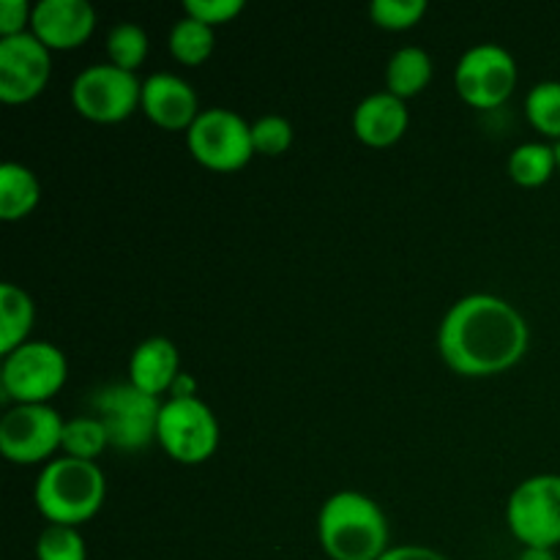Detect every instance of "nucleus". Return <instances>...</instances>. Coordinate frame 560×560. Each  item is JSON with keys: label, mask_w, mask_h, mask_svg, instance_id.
<instances>
[{"label": "nucleus", "mask_w": 560, "mask_h": 560, "mask_svg": "<svg viewBox=\"0 0 560 560\" xmlns=\"http://www.w3.org/2000/svg\"><path fill=\"white\" fill-rule=\"evenodd\" d=\"M530 328L517 306L492 293H470L448 306L438 328V350L457 375L490 377L525 355Z\"/></svg>", "instance_id": "obj_1"}, {"label": "nucleus", "mask_w": 560, "mask_h": 560, "mask_svg": "<svg viewBox=\"0 0 560 560\" xmlns=\"http://www.w3.org/2000/svg\"><path fill=\"white\" fill-rule=\"evenodd\" d=\"M317 539L331 560H381L392 550L388 520L370 495L334 492L317 514Z\"/></svg>", "instance_id": "obj_2"}, {"label": "nucleus", "mask_w": 560, "mask_h": 560, "mask_svg": "<svg viewBox=\"0 0 560 560\" xmlns=\"http://www.w3.org/2000/svg\"><path fill=\"white\" fill-rule=\"evenodd\" d=\"M107 495V479L91 459L58 457L49 459L33 487L36 509L52 525L88 523L102 509Z\"/></svg>", "instance_id": "obj_3"}, {"label": "nucleus", "mask_w": 560, "mask_h": 560, "mask_svg": "<svg viewBox=\"0 0 560 560\" xmlns=\"http://www.w3.org/2000/svg\"><path fill=\"white\" fill-rule=\"evenodd\" d=\"M162 405L159 397L137 388L131 381L102 386L91 399L93 416L109 435V446L120 452H142L156 441Z\"/></svg>", "instance_id": "obj_4"}, {"label": "nucleus", "mask_w": 560, "mask_h": 560, "mask_svg": "<svg viewBox=\"0 0 560 560\" xmlns=\"http://www.w3.org/2000/svg\"><path fill=\"white\" fill-rule=\"evenodd\" d=\"M69 377V361L52 342L27 339L16 350L3 355L0 392L5 402L49 405Z\"/></svg>", "instance_id": "obj_5"}, {"label": "nucleus", "mask_w": 560, "mask_h": 560, "mask_svg": "<svg viewBox=\"0 0 560 560\" xmlns=\"http://www.w3.org/2000/svg\"><path fill=\"white\" fill-rule=\"evenodd\" d=\"M186 145L200 164L211 170H241L255 156L252 124L235 109L208 107L186 129Z\"/></svg>", "instance_id": "obj_6"}, {"label": "nucleus", "mask_w": 560, "mask_h": 560, "mask_svg": "<svg viewBox=\"0 0 560 560\" xmlns=\"http://www.w3.org/2000/svg\"><path fill=\"white\" fill-rule=\"evenodd\" d=\"M156 441L175 463L200 465L219 448V421L200 397H170L159 416Z\"/></svg>", "instance_id": "obj_7"}, {"label": "nucleus", "mask_w": 560, "mask_h": 560, "mask_svg": "<svg viewBox=\"0 0 560 560\" xmlns=\"http://www.w3.org/2000/svg\"><path fill=\"white\" fill-rule=\"evenodd\" d=\"M506 523L525 547L560 545V474L520 481L506 503Z\"/></svg>", "instance_id": "obj_8"}, {"label": "nucleus", "mask_w": 560, "mask_h": 560, "mask_svg": "<svg viewBox=\"0 0 560 560\" xmlns=\"http://www.w3.org/2000/svg\"><path fill=\"white\" fill-rule=\"evenodd\" d=\"M142 82L135 71L115 63H93L82 69L71 82V102L77 113L98 124L124 120L140 107Z\"/></svg>", "instance_id": "obj_9"}, {"label": "nucleus", "mask_w": 560, "mask_h": 560, "mask_svg": "<svg viewBox=\"0 0 560 560\" xmlns=\"http://www.w3.org/2000/svg\"><path fill=\"white\" fill-rule=\"evenodd\" d=\"M454 85L470 107L492 109L512 96L517 85V60L495 42L474 44L459 55Z\"/></svg>", "instance_id": "obj_10"}, {"label": "nucleus", "mask_w": 560, "mask_h": 560, "mask_svg": "<svg viewBox=\"0 0 560 560\" xmlns=\"http://www.w3.org/2000/svg\"><path fill=\"white\" fill-rule=\"evenodd\" d=\"M66 419L52 405H11L0 419V452L16 465H36L52 457L63 441Z\"/></svg>", "instance_id": "obj_11"}, {"label": "nucleus", "mask_w": 560, "mask_h": 560, "mask_svg": "<svg viewBox=\"0 0 560 560\" xmlns=\"http://www.w3.org/2000/svg\"><path fill=\"white\" fill-rule=\"evenodd\" d=\"M52 49L33 31L0 36V98L9 104L31 102L52 74Z\"/></svg>", "instance_id": "obj_12"}, {"label": "nucleus", "mask_w": 560, "mask_h": 560, "mask_svg": "<svg viewBox=\"0 0 560 560\" xmlns=\"http://www.w3.org/2000/svg\"><path fill=\"white\" fill-rule=\"evenodd\" d=\"M140 107L153 124L170 131H186L202 113L191 82L173 71H153L151 77L142 80Z\"/></svg>", "instance_id": "obj_13"}, {"label": "nucleus", "mask_w": 560, "mask_h": 560, "mask_svg": "<svg viewBox=\"0 0 560 560\" xmlns=\"http://www.w3.org/2000/svg\"><path fill=\"white\" fill-rule=\"evenodd\" d=\"M96 27V9L88 0H38L33 3L31 31L49 49H74Z\"/></svg>", "instance_id": "obj_14"}, {"label": "nucleus", "mask_w": 560, "mask_h": 560, "mask_svg": "<svg viewBox=\"0 0 560 560\" xmlns=\"http://www.w3.org/2000/svg\"><path fill=\"white\" fill-rule=\"evenodd\" d=\"M410 113L405 98L388 91H375L353 109V131L361 142L372 148L394 145L408 131Z\"/></svg>", "instance_id": "obj_15"}, {"label": "nucleus", "mask_w": 560, "mask_h": 560, "mask_svg": "<svg viewBox=\"0 0 560 560\" xmlns=\"http://www.w3.org/2000/svg\"><path fill=\"white\" fill-rule=\"evenodd\" d=\"M180 355L178 345L167 337H148L131 350L129 359V381L142 392L162 397L164 392H173L178 383Z\"/></svg>", "instance_id": "obj_16"}, {"label": "nucleus", "mask_w": 560, "mask_h": 560, "mask_svg": "<svg viewBox=\"0 0 560 560\" xmlns=\"http://www.w3.org/2000/svg\"><path fill=\"white\" fill-rule=\"evenodd\" d=\"M42 200V184L36 173L20 162L0 164V219L16 222L27 217Z\"/></svg>", "instance_id": "obj_17"}, {"label": "nucleus", "mask_w": 560, "mask_h": 560, "mask_svg": "<svg viewBox=\"0 0 560 560\" xmlns=\"http://www.w3.org/2000/svg\"><path fill=\"white\" fill-rule=\"evenodd\" d=\"M33 320H36V306L31 295L14 282L0 284V353L5 355L27 342Z\"/></svg>", "instance_id": "obj_18"}, {"label": "nucleus", "mask_w": 560, "mask_h": 560, "mask_svg": "<svg viewBox=\"0 0 560 560\" xmlns=\"http://www.w3.org/2000/svg\"><path fill=\"white\" fill-rule=\"evenodd\" d=\"M432 80V58L424 47H399L388 58L386 91L399 98H410L424 91Z\"/></svg>", "instance_id": "obj_19"}, {"label": "nucleus", "mask_w": 560, "mask_h": 560, "mask_svg": "<svg viewBox=\"0 0 560 560\" xmlns=\"http://www.w3.org/2000/svg\"><path fill=\"white\" fill-rule=\"evenodd\" d=\"M167 44L175 60H180V63L186 66H197L213 52V47H217V33H213V27L206 25V22L184 14L180 20L173 22V27H170Z\"/></svg>", "instance_id": "obj_20"}, {"label": "nucleus", "mask_w": 560, "mask_h": 560, "mask_svg": "<svg viewBox=\"0 0 560 560\" xmlns=\"http://www.w3.org/2000/svg\"><path fill=\"white\" fill-rule=\"evenodd\" d=\"M558 170L556 145L547 142H523L509 153V175L520 186H541Z\"/></svg>", "instance_id": "obj_21"}, {"label": "nucleus", "mask_w": 560, "mask_h": 560, "mask_svg": "<svg viewBox=\"0 0 560 560\" xmlns=\"http://www.w3.org/2000/svg\"><path fill=\"white\" fill-rule=\"evenodd\" d=\"M107 446L109 435L96 416H74V419L66 421L63 441H60V448H63L66 457L96 463V457Z\"/></svg>", "instance_id": "obj_22"}, {"label": "nucleus", "mask_w": 560, "mask_h": 560, "mask_svg": "<svg viewBox=\"0 0 560 560\" xmlns=\"http://www.w3.org/2000/svg\"><path fill=\"white\" fill-rule=\"evenodd\" d=\"M148 33L137 22H118L107 33V55L109 63L120 66L126 71H135L148 58Z\"/></svg>", "instance_id": "obj_23"}, {"label": "nucleus", "mask_w": 560, "mask_h": 560, "mask_svg": "<svg viewBox=\"0 0 560 560\" xmlns=\"http://www.w3.org/2000/svg\"><path fill=\"white\" fill-rule=\"evenodd\" d=\"M528 120L545 137L560 140V80H541L525 96Z\"/></svg>", "instance_id": "obj_24"}, {"label": "nucleus", "mask_w": 560, "mask_h": 560, "mask_svg": "<svg viewBox=\"0 0 560 560\" xmlns=\"http://www.w3.org/2000/svg\"><path fill=\"white\" fill-rule=\"evenodd\" d=\"M36 560H88L85 536L74 525H52L38 534Z\"/></svg>", "instance_id": "obj_25"}, {"label": "nucleus", "mask_w": 560, "mask_h": 560, "mask_svg": "<svg viewBox=\"0 0 560 560\" xmlns=\"http://www.w3.org/2000/svg\"><path fill=\"white\" fill-rule=\"evenodd\" d=\"M427 9H430L427 0H372L370 16L375 25L386 27V31H408V27L419 25Z\"/></svg>", "instance_id": "obj_26"}, {"label": "nucleus", "mask_w": 560, "mask_h": 560, "mask_svg": "<svg viewBox=\"0 0 560 560\" xmlns=\"http://www.w3.org/2000/svg\"><path fill=\"white\" fill-rule=\"evenodd\" d=\"M255 151L266 156H279L293 145V124L284 115H262L252 124Z\"/></svg>", "instance_id": "obj_27"}, {"label": "nucleus", "mask_w": 560, "mask_h": 560, "mask_svg": "<svg viewBox=\"0 0 560 560\" xmlns=\"http://www.w3.org/2000/svg\"><path fill=\"white\" fill-rule=\"evenodd\" d=\"M186 14L195 20L206 22V25L217 27L230 22L244 11V0H186L184 3Z\"/></svg>", "instance_id": "obj_28"}, {"label": "nucleus", "mask_w": 560, "mask_h": 560, "mask_svg": "<svg viewBox=\"0 0 560 560\" xmlns=\"http://www.w3.org/2000/svg\"><path fill=\"white\" fill-rule=\"evenodd\" d=\"M33 5L27 0H0V33L3 36H16L25 33L31 25Z\"/></svg>", "instance_id": "obj_29"}, {"label": "nucleus", "mask_w": 560, "mask_h": 560, "mask_svg": "<svg viewBox=\"0 0 560 560\" xmlns=\"http://www.w3.org/2000/svg\"><path fill=\"white\" fill-rule=\"evenodd\" d=\"M381 560H448L443 552L432 550L424 545H397L386 552Z\"/></svg>", "instance_id": "obj_30"}, {"label": "nucleus", "mask_w": 560, "mask_h": 560, "mask_svg": "<svg viewBox=\"0 0 560 560\" xmlns=\"http://www.w3.org/2000/svg\"><path fill=\"white\" fill-rule=\"evenodd\" d=\"M517 560H558V556L556 550H547V547H525Z\"/></svg>", "instance_id": "obj_31"}, {"label": "nucleus", "mask_w": 560, "mask_h": 560, "mask_svg": "<svg viewBox=\"0 0 560 560\" xmlns=\"http://www.w3.org/2000/svg\"><path fill=\"white\" fill-rule=\"evenodd\" d=\"M556 153H558V173H560V140L556 142Z\"/></svg>", "instance_id": "obj_32"}]
</instances>
